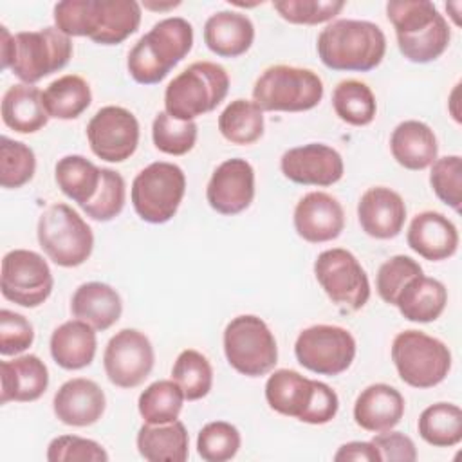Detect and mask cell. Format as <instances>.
I'll return each instance as SVG.
<instances>
[{"label":"cell","mask_w":462,"mask_h":462,"mask_svg":"<svg viewBox=\"0 0 462 462\" xmlns=\"http://www.w3.org/2000/svg\"><path fill=\"white\" fill-rule=\"evenodd\" d=\"M54 179L65 197L83 206L99 189L101 168L83 155H65L56 162Z\"/></svg>","instance_id":"cell-33"},{"label":"cell","mask_w":462,"mask_h":462,"mask_svg":"<svg viewBox=\"0 0 462 462\" xmlns=\"http://www.w3.org/2000/svg\"><path fill=\"white\" fill-rule=\"evenodd\" d=\"M92 103L90 85L78 74H65L43 90V106L49 117L54 119H76Z\"/></svg>","instance_id":"cell-34"},{"label":"cell","mask_w":462,"mask_h":462,"mask_svg":"<svg viewBox=\"0 0 462 462\" xmlns=\"http://www.w3.org/2000/svg\"><path fill=\"white\" fill-rule=\"evenodd\" d=\"M218 130L233 144H253L263 135V110L254 101L235 99L220 112Z\"/></svg>","instance_id":"cell-36"},{"label":"cell","mask_w":462,"mask_h":462,"mask_svg":"<svg viewBox=\"0 0 462 462\" xmlns=\"http://www.w3.org/2000/svg\"><path fill=\"white\" fill-rule=\"evenodd\" d=\"M419 274H422V267L411 256H406V254L392 256L377 271L375 289L379 298L388 305H395V300L402 291V287L413 276H419Z\"/></svg>","instance_id":"cell-45"},{"label":"cell","mask_w":462,"mask_h":462,"mask_svg":"<svg viewBox=\"0 0 462 462\" xmlns=\"http://www.w3.org/2000/svg\"><path fill=\"white\" fill-rule=\"evenodd\" d=\"M406 242L411 251L430 262L453 256L458 249L457 226L439 211L417 213L408 227Z\"/></svg>","instance_id":"cell-23"},{"label":"cell","mask_w":462,"mask_h":462,"mask_svg":"<svg viewBox=\"0 0 462 462\" xmlns=\"http://www.w3.org/2000/svg\"><path fill=\"white\" fill-rule=\"evenodd\" d=\"M126 200V184L119 171L110 168H101V184L96 197L83 204L81 209L97 222L114 220L125 208Z\"/></svg>","instance_id":"cell-42"},{"label":"cell","mask_w":462,"mask_h":462,"mask_svg":"<svg viewBox=\"0 0 462 462\" xmlns=\"http://www.w3.org/2000/svg\"><path fill=\"white\" fill-rule=\"evenodd\" d=\"M34 341L31 321L9 309L0 310V354L16 356L25 352Z\"/></svg>","instance_id":"cell-48"},{"label":"cell","mask_w":462,"mask_h":462,"mask_svg":"<svg viewBox=\"0 0 462 462\" xmlns=\"http://www.w3.org/2000/svg\"><path fill=\"white\" fill-rule=\"evenodd\" d=\"M229 90L226 69L213 61H195L179 72L164 90V112L179 121H193L215 110Z\"/></svg>","instance_id":"cell-7"},{"label":"cell","mask_w":462,"mask_h":462,"mask_svg":"<svg viewBox=\"0 0 462 462\" xmlns=\"http://www.w3.org/2000/svg\"><path fill=\"white\" fill-rule=\"evenodd\" d=\"M193 47V27L180 16L157 22L128 52L126 67L141 85L161 83Z\"/></svg>","instance_id":"cell-5"},{"label":"cell","mask_w":462,"mask_h":462,"mask_svg":"<svg viewBox=\"0 0 462 462\" xmlns=\"http://www.w3.org/2000/svg\"><path fill=\"white\" fill-rule=\"evenodd\" d=\"M285 179L303 186H332L345 173L343 157L337 150L323 143H309L287 150L280 159Z\"/></svg>","instance_id":"cell-18"},{"label":"cell","mask_w":462,"mask_h":462,"mask_svg":"<svg viewBox=\"0 0 462 462\" xmlns=\"http://www.w3.org/2000/svg\"><path fill=\"white\" fill-rule=\"evenodd\" d=\"M314 276L325 294L341 310L356 312L370 300L368 274L359 260L343 247H332L318 254Z\"/></svg>","instance_id":"cell-13"},{"label":"cell","mask_w":462,"mask_h":462,"mask_svg":"<svg viewBox=\"0 0 462 462\" xmlns=\"http://www.w3.org/2000/svg\"><path fill=\"white\" fill-rule=\"evenodd\" d=\"M336 116L352 126H366L374 121L377 103L372 88L359 79H343L332 92Z\"/></svg>","instance_id":"cell-37"},{"label":"cell","mask_w":462,"mask_h":462,"mask_svg":"<svg viewBox=\"0 0 462 462\" xmlns=\"http://www.w3.org/2000/svg\"><path fill=\"white\" fill-rule=\"evenodd\" d=\"M47 460L49 462H74V460L106 462L108 453L96 440L76 437V435H60L51 440L47 448Z\"/></svg>","instance_id":"cell-47"},{"label":"cell","mask_w":462,"mask_h":462,"mask_svg":"<svg viewBox=\"0 0 462 462\" xmlns=\"http://www.w3.org/2000/svg\"><path fill=\"white\" fill-rule=\"evenodd\" d=\"M74 318L87 321L96 330H106L119 321L123 301L119 292L103 282L81 283L70 300Z\"/></svg>","instance_id":"cell-29"},{"label":"cell","mask_w":462,"mask_h":462,"mask_svg":"<svg viewBox=\"0 0 462 462\" xmlns=\"http://www.w3.org/2000/svg\"><path fill=\"white\" fill-rule=\"evenodd\" d=\"M171 379L180 386L184 399L199 401L206 397L213 386V368L204 354L186 348L173 363Z\"/></svg>","instance_id":"cell-39"},{"label":"cell","mask_w":462,"mask_h":462,"mask_svg":"<svg viewBox=\"0 0 462 462\" xmlns=\"http://www.w3.org/2000/svg\"><path fill=\"white\" fill-rule=\"evenodd\" d=\"M2 393L0 402H32L40 399L49 386V370L45 363L34 356H20L0 363Z\"/></svg>","instance_id":"cell-25"},{"label":"cell","mask_w":462,"mask_h":462,"mask_svg":"<svg viewBox=\"0 0 462 462\" xmlns=\"http://www.w3.org/2000/svg\"><path fill=\"white\" fill-rule=\"evenodd\" d=\"M51 356L65 370H81L94 361L97 350L96 328L81 319H69L51 334Z\"/></svg>","instance_id":"cell-28"},{"label":"cell","mask_w":462,"mask_h":462,"mask_svg":"<svg viewBox=\"0 0 462 462\" xmlns=\"http://www.w3.org/2000/svg\"><path fill=\"white\" fill-rule=\"evenodd\" d=\"M278 14L289 23L318 25L332 20L345 7L343 0H278L273 2Z\"/></svg>","instance_id":"cell-46"},{"label":"cell","mask_w":462,"mask_h":462,"mask_svg":"<svg viewBox=\"0 0 462 462\" xmlns=\"http://www.w3.org/2000/svg\"><path fill=\"white\" fill-rule=\"evenodd\" d=\"M54 415L60 422L74 428L96 424L106 408V397L101 386L87 377L65 381L52 399Z\"/></svg>","instance_id":"cell-21"},{"label":"cell","mask_w":462,"mask_h":462,"mask_svg":"<svg viewBox=\"0 0 462 462\" xmlns=\"http://www.w3.org/2000/svg\"><path fill=\"white\" fill-rule=\"evenodd\" d=\"M292 222L298 236L305 242H330L345 229V211L336 197L325 191H310L298 200Z\"/></svg>","instance_id":"cell-20"},{"label":"cell","mask_w":462,"mask_h":462,"mask_svg":"<svg viewBox=\"0 0 462 462\" xmlns=\"http://www.w3.org/2000/svg\"><path fill=\"white\" fill-rule=\"evenodd\" d=\"M357 218L361 229L377 240L395 238L406 220V206L402 197L386 186L368 188L357 204Z\"/></svg>","instance_id":"cell-22"},{"label":"cell","mask_w":462,"mask_h":462,"mask_svg":"<svg viewBox=\"0 0 462 462\" xmlns=\"http://www.w3.org/2000/svg\"><path fill=\"white\" fill-rule=\"evenodd\" d=\"M54 23L63 34L87 36L99 45H117L139 29L135 0H63L54 5Z\"/></svg>","instance_id":"cell-1"},{"label":"cell","mask_w":462,"mask_h":462,"mask_svg":"<svg viewBox=\"0 0 462 462\" xmlns=\"http://www.w3.org/2000/svg\"><path fill=\"white\" fill-rule=\"evenodd\" d=\"M448 291L442 282L419 274L413 276L399 292L395 307L413 323H431L446 309Z\"/></svg>","instance_id":"cell-31"},{"label":"cell","mask_w":462,"mask_h":462,"mask_svg":"<svg viewBox=\"0 0 462 462\" xmlns=\"http://www.w3.org/2000/svg\"><path fill=\"white\" fill-rule=\"evenodd\" d=\"M379 457L381 462H413L417 460V448L413 444V440L401 433V431H381L377 433L372 440H370Z\"/></svg>","instance_id":"cell-49"},{"label":"cell","mask_w":462,"mask_h":462,"mask_svg":"<svg viewBox=\"0 0 462 462\" xmlns=\"http://www.w3.org/2000/svg\"><path fill=\"white\" fill-rule=\"evenodd\" d=\"M265 401L276 413L307 424H327L339 410L337 393L328 384L291 368H280L269 375Z\"/></svg>","instance_id":"cell-6"},{"label":"cell","mask_w":462,"mask_h":462,"mask_svg":"<svg viewBox=\"0 0 462 462\" xmlns=\"http://www.w3.org/2000/svg\"><path fill=\"white\" fill-rule=\"evenodd\" d=\"M316 51L332 70L368 72L383 61L386 36L368 20H336L319 32Z\"/></svg>","instance_id":"cell-4"},{"label":"cell","mask_w":462,"mask_h":462,"mask_svg":"<svg viewBox=\"0 0 462 462\" xmlns=\"http://www.w3.org/2000/svg\"><path fill=\"white\" fill-rule=\"evenodd\" d=\"M254 42V25L244 13L218 11L204 23V43L220 58H238Z\"/></svg>","instance_id":"cell-26"},{"label":"cell","mask_w":462,"mask_h":462,"mask_svg":"<svg viewBox=\"0 0 462 462\" xmlns=\"http://www.w3.org/2000/svg\"><path fill=\"white\" fill-rule=\"evenodd\" d=\"M254 199V170L240 157L220 162L206 188V200L220 215H238Z\"/></svg>","instance_id":"cell-19"},{"label":"cell","mask_w":462,"mask_h":462,"mask_svg":"<svg viewBox=\"0 0 462 462\" xmlns=\"http://www.w3.org/2000/svg\"><path fill=\"white\" fill-rule=\"evenodd\" d=\"M180 5V2H168V4H153V2H144V7L153 9V11H164V9H173Z\"/></svg>","instance_id":"cell-51"},{"label":"cell","mask_w":462,"mask_h":462,"mask_svg":"<svg viewBox=\"0 0 462 462\" xmlns=\"http://www.w3.org/2000/svg\"><path fill=\"white\" fill-rule=\"evenodd\" d=\"M155 352L146 334L137 328L116 332L105 346L103 366L108 381L119 388L139 386L152 372Z\"/></svg>","instance_id":"cell-16"},{"label":"cell","mask_w":462,"mask_h":462,"mask_svg":"<svg viewBox=\"0 0 462 462\" xmlns=\"http://www.w3.org/2000/svg\"><path fill=\"white\" fill-rule=\"evenodd\" d=\"M430 184L440 202L460 211L462 202V159L460 155H444L435 159L430 171Z\"/></svg>","instance_id":"cell-44"},{"label":"cell","mask_w":462,"mask_h":462,"mask_svg":"<svg viewBox=\"0 0 462 462\" xmlns=\"http://www.w3.org/2000/svg\"><path fill=\"white\" fill-rule=\"evenodd\" d=\"M390 150L402 168L420 171L435 162L439 143L435 132L426 123L408 119L393 128L390 135Z\"/></svg>","instance_id":"cell-27"},{"label":"cell","mask_w":462,"mask_h":462,"mask_svg":"<svg viewBox=\"0 0 462 462\" xmlns=\"http://www.w3.org/2000/svg\"><path fill=\"white\" fill-rule=\"evenodd\" d=\"M224 354L242 375L260 377L278 363V345L267 323L254 314L233 318L224 328Z\"/></svg>","instance_id":"cell-12"},{"label":"cell","mask_w":462,"mask_h":462,"mask_svg":"<svg viewBox=\"0 0 462 462\" xmlns=\"http://www.w3.org/2000/svg\"><path fill=\"white\" fill-rule=\"evenodd\" d=\"M323 99L321 78L303 67L271 65L253 87V101L265 112H305Z\"/></svg>","instance_id":"cell-8"},{"label":"cell","mask_w":462,"mask_h":462,"mask_svg":"<svg viewBox=\"0 0 462 462\" xmlns=\"http://www.w3.org/2000/svg\"><path fill=\"white\" fill-rule=\"evenodd\" d=\"M336 462H381V457L372 442H361V440H352L343 446L334 455Z\"/></svg>","instance_id":"cell-50"},{"label":"cell","mask_w":462,"mask_h":462,"mask_svg":"<svg viewBox=\"0 0 462 462\" xmlns=\"http://www.w3.org/2000/svg\"><path fill=\"white\" fill-rule=\"evenodd\" d=\"M38 244L60 267L85 263L94 249L90 226L67 204H52L38 218Z\"/></svg>","instance_id":"cell-10"},{"label":"cell","mask_w":462,"mask_h":462,"mask_svg":"<svg viewBox=\"0 0 462 462\" xmlns=\"http://www.w3.org/2000/svg\"><path fill=\"white\" fill-rule=\"evenodd\" d=\"M186 193V175L180 166L157 161L143 168L130 189L135 213L148 224L171 220Z\"/></svg>","instance_id":"cell-11"},{"label":"cell","mask_w":462,"mask_h":462,"mask_svg":"<svg viewBox=\"0 0 462 462\" xmlns=\"http://www.w3.org/2000/svg\"><path fill=\"white\" fill-rule=\"evenodd\" d=\"M87 139L96 157L106 162H123L137 150L139 121L123 106H103L88 121Z\"/></svg>","instance_id":"cell-17"},{"label":"cell","mask_w":462,"mask_h":462,"mask_svg":"<svg viewBox=\"0 0 462 462\" xmlns=\"http://www.w3.org/2000/svg\"><path fill=\"white\" fill-rule=\"evenodd\" d=\"M199 126L195 121L173 119L168 112H159L152 125V139L159 152L168 155H184L197 143Z\"/></svg>","instance_id":"cell-41"},{"label":"cell","mask_w":462,"mask_h":462,"mask_svg":"<svg viewBox=\"0 0 462 462\" xmlns=\"http://www.w3.org/2000/svg\"><path fill=\"white\" fill-rule=\"evenodd\" d=\"M2 121L18 134H34L49 123L43 92L34 85H11L2 97Z\"/></svg>","instance_id":"cell-30"},{"label":"cell","mask_w":462,"mask_h":462,"mask_svg":"<svg viewBox=\"0 0 462 462\" xmlns=\"http://www.w3.org/2000/svg\"><path fill=\"white\" fill-rule=\"evenodd\" d=\"M404 415V397L390 384L366 386L354 402V420L359 428L381 433L393 430Z\"/></svg>","instance_id":"cell-24"},{"label":"cell","mask_w":462,"mask_h":462,"mask_svg":"<svg viewBox=\"0 0 462 462\" xmlns=\"http://www.w3.org/2000/svg\"><path fill=\"white\" fill-rule=\"evenodd\" d=\"M417 430L430 446H457L462 440V410L453 402H435L422 410Z\"/></svg>","instance_id":"cell-35"},{"label":"cell","mask_w":462,"mask_h":462,"mask_svg":"<svg viewBox=\"0 0 462 462\" xmlns=\"http://www.w3.org/2000/svg\"><path fill=\"white\" fill-rule=\"evenodd\" d=\"M354 336L337 325H312L303 328L294 343L298 363L318 375H339L356 357Z\"/></svg>","instance_id":"cell-14"},{"label":"cell","mask_w":462,"mask_h":462,"mask_svg":"<svg viewBox=\"0 0 462 462\" xmlns=\"http://www.w3.org/2000/svg\"><path fill=\"white\" fill-rule=\"evenodd\" d=\"M137 451L148 462H184L189 455V435L177 419L168 424H143L139 428Z\"/></svg>","instance_id":"cell-32"},{"label":"cell","mask_w":462,"mask_h":462,"mask_svg":"<svg viewBox=\"0 0 462 462\" xmlns=\"http://www.w3.org/2000/svg\"><path fill=\"white\" fill-rule=\"evenodd\" d=\"M182 402L180 386L173 379H161L141 392L137 408L146 424H168L179 419Z\"/></svg>","instance_id":"cell-38"},{"label":"cell","mask_w":462,"mask_h":462,"mask_svg":"<svg viewBox=\"0 0 462 462\" xmlns=\"http://www.w3.org/2000/svg\"><path fill=\"white\" fill-rule=\"evenodd\" d=\"M240 444V431L226 420L208 422L197 435V451L206 462H226L235 458Z\"/></svg>","instance_id":"cell-43"},{"label":"cell","mask_w":462,"mask_h":462,"mask_svg":"<svg viewBox=\"0 0 462 462\" xmlns=\"http://www.w3.org/2000/svg\"><path fill=\"white\" fill-rule=\"evenodd\" d=\"M401 54L411 63H430L444 54L451 31L446 18L428 0H392L386 4Z\"/></svg>","instance_id":"cell-3"},{"label":"cell","mask_w":462,"mask_h":462,"mask_svg":"<svg viewBox=\"0 0 462 462\" xmlns=\"http://www.w3.org/2000/svg\"><path fill=\"white\" fill-rule=\"evenodd\" d=\"M54 278L47 260L29 249H13L2 258V296L20 307H40L52 292Z\"/></svg>","instance_id":"cell-15"},{"label":"cell","mask_w":462,"mask_h":462,"mask_svg":"<svg viewBox=\"0 0 462 462\" xmlns=\"http://www.w3.org/2000/svg\"><path fill=\"white\" fill-rule=\"evenodd\" d=\"M392 361L402 383L426 390L440 384L451 370L448 345L422 330H402L392 341Z\"/></svg>","instance_id":"cell-9"},{"label":"cell","mask_w":462,"mask_h":462,"mask_svg":"<svg viewBox=\"0 0 462 462\" xmlns=\"http://www.w3.org/2000/svg\"><path fill=\"white\" fill-rule=\"evenodd\" d=\"M36 171L32 148L22 141L0 137V184L5 189H16L27 184Z\"/></svg>","instance_id":"cell-40"},{"label":"cell","mask_w":462,"mask_h":462,"mask_svg":"<svg viewBox=\"0 0 462 462\" xmlns=\"http://www.w3.org/2000/svg\"><path fill=\"white\" fill-rule=\"evenodd\" d=\"M0 32L2 69H11L22 83L34 85L61 70L72 58V40L56 27L11 34L9 29L2 25Z\"/></svg>","instance_id":"cell-2"}]
</instances>
